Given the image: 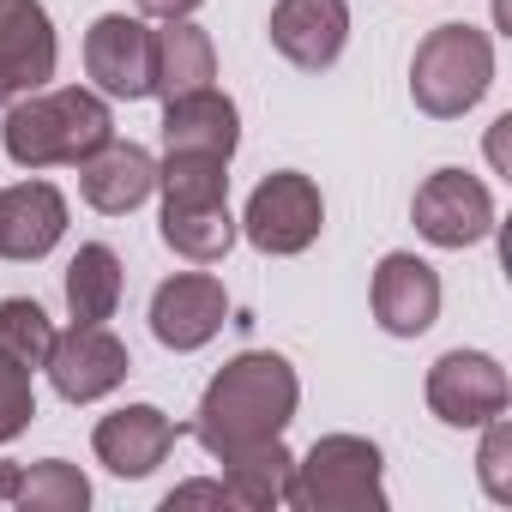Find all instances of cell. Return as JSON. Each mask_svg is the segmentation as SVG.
Masks as SVG:
<instances>
[{
  "instance_id": "28",
  "label": "cell",
  "mask_w": 512,
  "mask_h": 512,
  "mask_svg": "<svg viewBox=\"0 0 512 512\" xmlns=\"http://www.w3.org/2000/svg\"><path fill=\"white\" fill-rule=\"evenodd\" d=\"M199 7H205V0H139L145 19H193Z\"/></svg>"
},
{
  "instance_id": "7",
  "label": "cell",
  "mask_w": 512,
  "mask_h": 512,
  "mask_svg": "<svg viewBox=\"0 0 512 512\" xmlns=\"http://www.w3.org/2000/svg\"><path fill=\"white\" fill-rule=\"evenodd\" d=\"M422 392H428V410L446 428H482V422L506 416V404H512L506 368L488 350H446L428 368V386Z\"/></svg>"
},
{
  "instance_id": "17",
  "label": "cell",
  "mask_w": 512,
  "mask_h": 512,
  "mask_svg": "<svg viewBox=\"0 0 512 512\" xmlns=\"http://www.w3.org/2000/svg\"><path fill=\"white\" fill-rule=\"evenodd\" d=\"M163 145L169 151H193V157H235L241 145V109L217 91V85H199L187 97H169L163 103Z\"/></svg>"
},
{
  "instance_id": "12",
  "label": "cell",
  "mask_w": 512,
  "mask_h": 512,
  "mask_svg": "<svg viewBox=\"0 0 512 512\" xmlns=\"http://www.w3.org/2000/svg\"><path fill=\"white\" fill-rule=\"evenodd\" d=\"M266 37L290 67L326 73V67H338V55L350 43V0H278Z\"/></svg>"
},
{
  "instance_id": "1",
  "label": "cell",
  "mask_w": 512,
  "mask_h": 512,
  "mask_svg": "<svg viewBox=\"0 0 512 512\" xmlns=\"http://www.w3.org/2000/svg\"><path fill=\"white\" fill-rule=\"evenodd\" d=\"M296 404H302V380L284 356L272 350H241L229 356L211 386L199 392V410H193V440L223 464L247 446H266V440H284V428L296 422Z\"/></svg>"
},
{
  "instance_id": "27",
  "label": "cell",
  "mask_w": 512,
  "mask_h": 512,
  "mask_svg": "<svg viewBox=\"0 0 512 512\" xmlns=\"http://www.w3.org/2000/svg\"><path fill=\"white\" fill-rule=\"evenodd\" d=\"M175 506H235V500H229L223 482H181V488L163 494V512H175Z\"/></svg>"
},
{
  "instance_id": "20",
  "label": "cell",
  "mask_w": 512,
  "mask_h": 512,
  "mask_svg": "<svg viewBox=\"0 0 512 512\" xmlns=\"http://www.w3.org/2000/svg\"><path fill=\"white\" fill-rule=\"evenodd\" d=\"M115 308H121V253L103 241H85L67 266V314L85 326H103L115 320Z\"/></svg>"
},
{
  "instance_id": "6",
  "label": "cell",
  "mask_w": 512,
  "mask_h": 512,
  "mask_svg": "<svg viewBox=\"0 0 512 512\" xmlns=\"http://www.w3.org/2000/svg\"><path fill=\"white\" fill-rule=\"evenodd\" d=\"M410 223L434 247H476L494 235V193L470 169H434L410 199Z\"/></svg>"
},
{
  "instance_id": "9",
  "label": "cell",
  "mask_w": 512,
  "mask_h": 512,
  "mask_svg": "<svg viewBox=\"0 0 512 512\" xmlns=\"http://www.w3.org/2000/svg\"><path fill=\"white\" fill-rule=\"evenodd\" d=\"M61 43L43 0H0V109L55 79Z\"/></svg>"
},
{
  "instance_id": "16",
  "label": "cell",
  "mask_w": 512,
  "mask_h": 512,
  "mask_svg": "<svg viewBox=\"0 0 512 512\" xmlns=\"http://www.w3.org/2000/svg\"><path fill=\"white\" fill-rule=\"evenodd\" d=\"M67 235V199L49 181L0 187V260H43Z\"/></svg>"
},
{
  "instance_id": "29",
  "label": "cell",
  "mask_w": 512,
  "mask_h": 512,
  "mask_svg": "<svg viewBox=\"0 0 512 512\" xmlns=\"http://www.w3.org/2000/svg\"><path fill=\"white\" fill-rule=\"evenodd\" d=\"M19 494V464H0V500Z\"/></svg>"
},
{
  "instance_id": "5",
  "label": "cell",
  "mask_w": 512,
  "mask_h": 512,
  "mask_svg": "<svg viewBox=\"0 0 512 512\" xmlns=\"http://www.w3.org/2000/svg\"><path fill=\"white\" fill-rule=\"evenodd\" d=\"M320 229H326V199H320L314 175H302V169H278V175H266L247 193L241 235L260 253H272V260L308 253L320 241Z\"/></svg>"
},
{
  "instance_id": "15",
  "label": "cell",
  "mask_w": 512,
  "mask_h": 512,
  "mask_svg": "<svg viewBox=\"0 0 512 512\" xmlns=\"http://www.w3.org/2000/svg\"><path fill=\"white\" fill-rule=\"evenodd\" d=\"M79 193H85L91 211L127 217L157 193V157L145 145H133V139H109L103 151H91L79 163Z\"/></svg>"
},
{
  "instance_id": "11",
  "label": "cell",
  "mask_w": 512,
  "mask_h": 512,
  "mask_svg": "<svg viewBox=\"0 0 512 512\" xmlns=\"http://www.w3.org/2000/svg\"><path fill=\"white\" fill-rule=\"evenodd\" d=\"M85 73L103 97H151V25L133 13H103L85 31Z\"/></svg>"
},
{
  "instance_id": "2",
  "label": "cell",
  "mask_w": 512,
  "mask_h": 512,
  "mask_svg": "<svg viewBox=\"0 0 512 512\" xmlns=\"http://www.w3.org/2000/svg\"><path fill=\"white\" fill-rule=\"evenodd\" d=\"M109 139H115V115L85 85H61V91L43 85V91L7 103V127H0V145H7V157L19 169H55V163L79 169Z\"/></svg>"
},
{
  "instance_id": "3",
  "label": "cell",
  "mask_w": 512,
  "mask_h": 512,
  "mask_svg": "<svg viewBox=\"0 0 512 512\" xmlns=\"http://www.w3.org/2000/svg\"><path fill=\"white\" fill-rule=\"evenodd\" d=\"M494 85V43L476 25H434L410 61V97L434 121L470 115Z\"/></svg>"
},
{
  "instance_id": "19",
  "label": "cell",
  "mask_w": 512,
  "mask_h": 512,
  "mask_svg": "<svg viewBox=\"0 0 512 512\" xmlns=\"http://www.w3.org/2000/svg\"><path fill=\"white\" fill-rule=\"evenodd\" d=\"M290 470H296V452L284 440H266L223 458V488L247 512H272V506H290Z\"/></svg>"
},
{
  "instance_id": "21",
  "label": "cell",
  "mask_w": 512,
  "mask_h": 512,
  "mask_svg": "<svg viewBox=\"0 0 512 512\" xmlns=\"http://www.w3.org/2000/svg\"><path fill=\"white\" fill-rule=\"evenodd\" d=\"M163 241H169V253H181L193 266H217L235 247L229 199H211V205H169L163 199Z\"/></svg>"
},
{
  "instance_id": "8",
  "label": "cell",
  "mask_w": 512,
  "mask_h": 512,
  "mask_svg": "<svg viewBox=\"0 0 512 512\" xmlns=\"http://www.w3.org/2000/svg\"><path fill=\"white\" fill-rule=\"evenodd\" d=\"M43 368H49V380H55V392L67 404H97L133 374V356H127V344L109 326L73 320L67 332H55V350H49Z\"/></svg>"
},
{
  "instance_id": "10",
  "label": "cell",
  "mask_w": 512,
  "mask_h": 512,
  "mask_svg": "<svg viewBox=\"0 0 512 512\" xmlns=\"http://www.w3.org/2000/svg\"><path fill=\"white\" fill-rule=\"evenodd\" d=\"M223 320H229V290L211 272H175L151 296V338L175 356L205 350L223 332Z\"/></svg>"
},
{
  "instance_id": "23",
  "label": "cell",
  "mask_w": 512,
  "mask_h": 512,
  "mask_svg": "<svg viewBox=\"0 0 512 512\" xmlns=\"http://www.w3.org/2000/svg\"><path fill=\"white\" fill-rule=\"evenodd\" d=\"M49 350H55V320L43 314V302H31V296L0 302V356H13L19 368L37 374L49 362Z\"/></svg>"
},
{
  "instance_id": "4",
  "label": "cell",
  "mask_w": 512,
  "mask_h": 512,
  "mask_svg": "<svg viewBox=\"0 0 512 512\" xmlns=\"http://www.w3.org/2000/svg\"><path fill=\"white\" fill-rule=\"evenodd\" d=\"M380 470H386V458L374 440L320 434L308 446V458H296V470H290V506H302V512H380L386 506Z\"/></svg>"
},
{
  "instance_id": "22",
  "label": "cell",
  "mask_w": 512,
  "mask_h": 512,
  "mask_svg": "<svg viewBox=\"0 0 512 512\" xmlns=\"http://www.w3.org/2000/svg\"><path fill=\"white\" fill-rule=\"evenodd\" d=\"M13 506H25V512H85V506H91V482H85L79 464H67V458H43V464L19 470V494H13Z\"/></svg>"
},
{
  "instance_id": "14",
  "label": "cell",
  "mask_w": 512,
  "mask_h": 512,
  "mask_svg": "<svg viewBox=\"0 0 512 512\" xmlns=\"http://www.w3.org/2000/svg\"><path fill=\"white\" fill-rule=\"evenodd\" d=\"M374 320L392 338H422L440 320V272L416 253H386L374 266Z\"/></svg>"
},
{
  "instance_id": "24",
  "label": "cell",
  "mask_w": 512,
  "mask_h": 512,
  "mask_svg": "<svg viewBox=\"0 0 512 512\" xmlns=\"http://www.w3.org/2000/svg\"><path fill=\"white\" fill-rule=\"evenodd\" d=\"M157 187H163L169 205H211V199H229V163L223 157L169 151L157 163Z\"/></svg>"
},
{
  "instance_id": "25",
  "label": "cell",
  "mask_w": 512,
  "mask_h": 512,
  "mask_svg": "<svg viewBox=\"0 0 512 512\" xmlns=\"http://www.w3.org/2000/svg\"><path fill=\"white\" fill-rule=\"evenodd\" d=\"M37 416V386H31V368H19L13 356H0V446L19 440Z\"/></svg>"
},
{
  "instance_id": "13",
  "label": "cell",
  "mask_w": 512,
  "mask_h": 512,
  "mask_svg": "<svg viewBox=\"0 0 512 512\" xmlns=\"http://www.w3.org/2000/svg\"><path fill=\"white\" fill-rule=\"evenodd\" d=\"M175 434H181V428H175L157 404H127V410H109V416L91 428V452H97L103 470L139 482V476H151V470L175 452Z\"/></svg>"
},
{
  "instance_id": "18",
  "label": "cell",
  "mask_w": 512,
  "mask_h": 512,
  "mask_svg": "<svg viewBox=\"0 0 512 512\" xmlns=\"http://www.w3.org/2000/svg\"><path fill=\"white\" fill-rule=\"evenodd\" d=\"M217 79V49L193 19H163V31H151V97H187L199 85Z\"/></svg>"
},
{
  "instance_id": "26",
  "label": "cell",
  "mask_w": 512,
  "mask_h": 512,
  "mask_svg": "<svg viewBox=\"0 0 512 512\" xmlns=\"http://www.w3.org/2000/svg\"><path fill=\"white\" fill-rule=\"evenodd\" d=\"M476 476H482V488H488V500H512V422L506 416H494V422H482V452H476Z\"/></svg>"
}]
</instances>
